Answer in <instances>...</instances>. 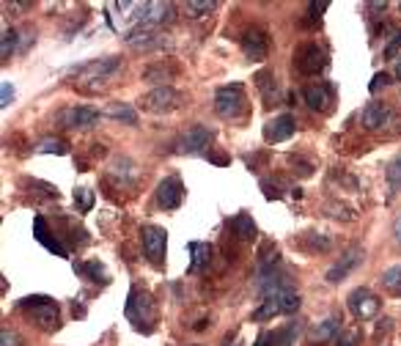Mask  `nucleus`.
I'll return each mask as SVG.
<instances>
[{
  "label": "nucleus",
  "instance_id": "1",
  "mask_svg": "<svg viewBox=\"0 0 401 346\" xmlns=\"http://www.w3.org/2000/svg\"><path fill=\"white\" fill-rule=\"evenodd\" d=\"M127 319L132 322V327L143 336H149L154 330V322H157V303L152 300L149 292L143 289H132L130 297H127V308H124Z\"/></svg>",
  "mask_w": 401,
  "mask_h": 346
},
{
  "label": "nucleus",
  "instance_id": "2",
  "mask_svg": "<svg viewBox=\"0 0 401 346\" xmlns=\"http://www.w3.org/2000/svg\"><path fill=\"white\" fill-rule=\"evenodd\" d=\"M121 69V58H113V55H107V58H96V61H88V63H83L77 72H74V77H77V85L80 88H102L116 72Z\"/></svg>",
  "mask_w": 401,
  "mask_h": 346
},
{
  "label": "nucleus",
  "instance_id": "3",
  "mask_svg": "<svg viewBox=\"0 0 401 346\" xmlns=\"http://www.w3.org/2000/svg\"><path fill=\"white\" fill-rule=\"evenodd\" d=\"M245 107H247V96L242 83H228L214 91V110L220 118H239Z\"/></svg>",
  "mask_w": 401,
  "mask_h": 346
},
{
  "label": "nucleus",
  "instance_id": "4",
  "mask_svg": "<svg viewBox=\"0 0 401 346\" xmlns=\"http://www.w3.org/2000/svg\"><path fill=\"white\" fill-rule=\"evenodd\" d=\"M360 124H363V129H369V132H391V129L396 132V129H401L399 113H396L391 105H385V102H369V105L363 107Z\"/></svg>",
  "mask_w": 401,
  "mask_h": 346
},
{
  "label": "nucleus",
  "instance_id": "5",
  "mask_svg": "<svg viewBox=\"0 0 401 346\" xmlns=\"http://www.w3.org/2000/svg\"><path fill=\"white\" fill-rule=\"evenodd\" d=\"M300 305H302V300L294 289L272 294V297L261 300V305L253 311V322H267V319H275V316H283V314H294V311H300Z\"/></svg>",
  "mask_w": 401,
  "mask_h": 346
},
{
  "label": "nucleus",
  "instance_id": "6",
  "mask_svg": "<svg viewBox=\"0 0 401 346\" xmlns=\"http://www.w3.org/2000/svg\"><path fill=\"white\" fill-rule=\"evenodd\" d=\"M19 308L41 327V330H55L58 327V305L44 297V294H33V297H25L19 303Z\"/></svg>",
  "mask_w": 401,
  "mask_h": 346
},
{
  "label": "nucleus",
  "instance_id": "7",
  "mask_svg": "<svg viewBox=\"0 0 401 346\" xmlns=\"http://www.w3.org/2000/svg\"><path fill=\"white\" fill-rule=\"evenodd\" d=\"M141 239H143V253H146L149 264L160 270L165 264V253H168V231L160 226H146L141 231Z\"/></svg>",
  "mask_w": 401,
  "mask_h": 346
},
{
  "label": "nucleus",
  "instance_id": "8",
  "mask_svg": "<svg viewBox=\"0 0 401 346\" xmlns=\"http://www.w3.org/2000/svg\"><path fill=\"white\" fill-rule=\"evenodd\" d=\"M294 66H297L300 74L313 77V74L325 72V66H327V52H325L316 41H308V44L297 47V52H294Z\"/></svg>",
  "mask_w": 401,
  "mask_h": 346
},
{
  "label": "nucleus",
  "instance_id": "9",
  "mask_svg": "<svg viewBox=\"0 0 401 346\" xmlns=\"http://www.w3.org/2000/svg\"><path fill=\"white\" fill-rule=\"evenodd\" d=\"M182 105V94L171 85H160L154 91H149L143 99H141V107L149 110V113H171Z\"/></svg>",
  "mask_w": 401,
  "mask_h": 346
},
{
  "label": "nucleus",
  "instance_id": "10",
  "mask_svg": "<svg viewBox=\"0 0 401 346\" xmlns=\"http://www.w3.org/2000/svg\"><path fill=\"white\" fill-rule=\"evenodd\" d=\"M214 132L203 124H193L190 129H185V135L176 140V151L179 154H206V149L212 146Z\"/></svg>",
  "mask_w": 401,
  "mask_h": 346
},
{
  "label": "nucleus",
  "instance_id": "11",
  "mask_svg": "<svg viewBox=\"0 0 401 346\" xmlns=\"http://www.w3.org/2000/svg\"><path fill=\"white\" fill-rule=\"evenodd\" d=\"M96 121H99V110L88 105H72L58 113V124L66 129H85V127H94Z\"/></svg>",
  "mask_w": 401,
  "mask_h": 346
},
{
  "label": "nucleus",
  "instance_id": "12",
  "mask_svg": "<svg viewBox=\"0 0 401 346\" xmlns=\"http://www.w3.org/2000/svg\"><path fill=\"white\" fill-rule=\"evenodd\" d=\"M297 132V118L291 113H280L264 124V140L267 143H283Z\"/></svg>",
  "mask_w": 401,
  "mask_h": 346
},
{
  "label": "nucleus",
  "instance_id": "13",
  "mask_svg": "<svg viewBox=\"0 0 401 346\" xmlns=\"http://www.w3.org/2000/svg\"><path fill=\"white\" fill-rule=\"evenodd\" d=\"M182 201H185V184H182L179 176H168V179H163L157 184V204L163 209L174 212V209L182 206Z\"/></svg>",
  "mask_w": 401,
  "mask_h": 346
},
{
  "label": "nucleus",
  "instance_id": "14",
  "mask_svg": "<svg viewBox=\"0 0 401 346\" xmlns=\"http://www.w3.org/2000/svg\"><path fill=\"white\" fill-rule=\"evenodd\" d=\"M239 47H242L245 58H250V61H264V58L269 55V41H267V33H264V30H258V28L245 30V33H242V39H239Z\"/></svg>",
  "mask_w": 401,
  "mask_h": 346
},
{
  "label": "nucleus",
  "instance_id": "15",
  "mask_svg": "<svg viewBox=\"0 0 401 346\" xmlns=\"http://www.w3.org/2000/svg\"><path fill=\"white\" fill-rule=\"evenodd\" d=\"M302 99H305V105L311 110L327 113L333 107V102H336V94H333V85L330 83H313V85H305Z\"/></svg>",
  "mask_w": 401,
  "mask_h": 346
},
{
  "label": "nucleus",
  "instance_id": "16",
  "mask_svg": "<svg viewBox=\"0 0 401 346\" xmlns=\"http://www.w3.org/2000/svg\"><path fill=\"white\" fill-rule=\"evenodd\" d=\"M347 305H349V311H352L358 319H371V316L380 311V300H377L369 289H355V292L349 294Z\"/></svg>",
  "mask_w": 401,
  "mask_h": 346
},
{
  "label": "nucleus",
  "instance_id": "17",
  "mask_svg": "<svg viewBox=\"0 0 401 346\" xmlns=\"http://www.w3.org/2000/svg\"><path fill=\"white\" fill-rule=\"evenodd\" d=\"M363 261V248H352V250H347L341 259H338V264H333L330 270H327V283H341V281H347V275L358 267Z\"/></svg>",
  "mask_w": 401,
  "mask_h": 346
},
{
  "label": "nucleus",
  "instance_id": "18",
  "mask_svg": "<svg viewBox=\"0 0 401 346\" xmlns=\"http://www.w3.org/2000/svg\"><path fill=\"white\" fill-rule=\"evenodd\" d=\"M174 19V6L171 3H143V11H141V22L143 28H157L163 22H171Z\"/></svg>",
  "mask_w": 401,
  "mask_h": 346
},
{
  "label": "nucleus",
  "instance_id": "19",
  "mask_svg": "<svg viewBox=\"0 0 401 346\" xmlns=\"http://www.w3.org/2000/svg\"><path fill=\"white\" fill-rule=\"evenodd\" d=\"M33 237H36V242H39V245H44L50 253H55V256L66 259V248L58 242V237H55V234H50V231H47L44 217H36V220H33Z\"/></svg>",
  "mask_w": 401,
  "mask_h": 346
},
{
  "label": "nucleus",
  "instance_id": "20",
  "mask_svg": "<svg viewBox=\"0 0 401 346\" xmlns=\"http://www.w3.org/2000/svg\"><path fill=\"white\" fill-rule=\"evenodd\" d=\"M256 88L261 91V96H264V102L267 105H278L280 102V91H278V80H275V74L269 72V69H261V72H256Z\"/></svg>",
  "mask_w": 401,
  "mask_h": 346
},
{
  "label": "nucleus",
  "instance_id": "21",
  "mask_svg": "<svg viewBox=\"0 0 401 346\" xmlns=\"http://www.w3.org/2000/svg\"><path fill=\"white\" fill-rule=\"evenodd\" d=\"M231 231L236 234V239L239 242H253L256 239V223H253V217L247 215V212H239L234 220H231Z\"/></svg>",
  "mask_w": 401,
  "mask_h": 346
},
{
  "label": "nucleus",
  "instance_id": "22",
  "mask_svg": "<svg viewBox=\"0 0 401 346\" xmlns=\"http://www.w3.org/2000/svg\"><path fill=\"white\" fill-rule=\"evenodd\" d=\"M338 333H341V316L338 314H330L325 322H319L316 327H313V338L316 341H336L338 338Z\"/></svg>",
  "mask_w": 401,
  "mask_h": 346
},
{
  "label": "nucleus",
  "instance_id": "23",
  "mask_svg": "<svg viewBox=\"0 0 401 346\" xmlns=\"http://www.w3.org/2000/svg\"><path fill=\"white\" fill-rule=\"evenodd\" d=\"M74 272L83 275L85 281H94V283H107V270L102 261H77L74 264Z\"/></svg>",
  "mask_w": 401,
  "mask_h": 346
},
{
  "label": "nucleus",
  "instance_id": "24",
  "mask_svg": "<svg viewBox=\"0 0 401 346\" xmlns=\"http://www.w3.org/2000/svg\"><path fill=\"white\" fill-rule=\"evenodd\" d=\"M190 272H200V270H206V264H209V259H212V245H206V242H190Z\"/></svg>",
  "mask_w": 401,
  "mask_h": 346
},
{
  "label": "nucleus",
  "instance_id": "25",
  "mask_svg": "<svg viewBox=\"0 0 401 346\" xmlns=\"http://www.w3.org/2000/svg\"><path fill=\"white\" fill-rule=\"evenodd\" d=\"M107 116L116 118V121H121V124H130V127L138 124V110L132 105H127V102H113L107 107Z\"/></svg>",
  "mask_w": 401,
  "mask_h": 346
},
{
  "label": "nucleus",
  "instance_id": "26",
  "mask_svg": "<svg viewBox=\"0 0 401 346\" xmlns=\"http://www.w3.org/2000/svg\"><path fill=\"white\" fill-rule=\"evenodd\" d=\"M380 281H382V286H385L391 294L401 297V264H396V267H388V270L380 275Z\"/></svg>",
  "mask_w": 401,
  "mask_h": 346
},
{
  "label": "nucleus",
  "instance_id": "27",
  "mask_svg": "<svg viewBox=\"0 0 401 346\" xmlns=\"http://www.w3.org/2000/svg\"><path fill=\"white\" fill-rule=\"evenodd\" d=\"M214 8H217L214 0H187V3H185V17L198 19V17H206V14L214 11Z\"/></svg>",
  "mask_w": 401,
  "mask_h": 346
},
{
  "label": "nucleus",
  "instance_id": "28",
  "mask_svg": "<svg viewBox=\"0 0 401 346\" xmlns=\"http://www.w3.org/2000/svg\"><path fill=\"white\" fill-rule=\"evenodd\" d=\"M36 151H39V154H50V151H52V154H66V143H63L61 138H44V140L36 146Z\"/></svg>",
  "mask_w": 401,
  "mask_h": 346
},
{
  "label": "nucleus",
  "instance_id": "29",
  "mask_svg": "<svg viewBox=\"0 0 401 346\" xmlns=\"http://www.w3.org/2000/svg\"><path fill=\"white\" fill-rule=\"evenodd\" d=\"M168 77H171V69L163 66V63H154V66H149L143 72V80H149V83H165Z\"/></svg>",
  "mask_w": 401,
  "mask_h": 346
},
{
  "label": "nucleus",
  "instance_id": "30",
  "mask_svg": "<svg viewBox=\"0 0 401 346\" xmlns=\"http://www.w3.org/2000/svg\"><path fill=\"white\" fill-rule=\"evenodd\" d=\"M74 204H77L80 212H91V206H94V193H91L88 187H77V190H74Z\"/></svg>",
  "mask_w": 401,
  "mask_h": 346
},
{
  "label": "nucleus",
  "instance_id": "31",
  "mask_svg": "<svg viewBox=\"0 0 401 346\" xmlns=\"http://www.w3.org/2000/svg\"><path fill=\"white\" fill-rule=\"evenodd\" d=\"M113 176H119V182H121V179L132 182V179H135V165H132L130 160H124V157H121V160L113 165Z\"/></svg>",
  "mask_w": 401,
  "mask_h": 346
},
{
  "label": "nucleus",
  "instance_id": "32",
  "mask_svg": "<svg viewBox=\"0 0 401 346\" xmlns=\"http://www.w3.org/2000/svg\"><path fill=\"white\" fill-rule=\"evenodd\" d=\"M305 248H308V250H330V239L311 231V234L305 237Z\"/></svg>",
  "mask_w": 401,
  "mask_h": 346
},
{
  "label": "nucleus",
  "instance_id": "33",
  "mask_svg": "<svg viewBox=\"0 0 401 346\" xmlns=\"http://www.w3.org/2000/svg\"><path fill=\"white\" fill-rule=\"evenodd\" d=\"M17 30H3V47H0V55L3 58H11V52H14V47H17Z\"/></svg>",
  "mask_w": 401,
  "mask_h": 346
},
{
  "label": "nucleus",
  "instance_id": "34",
  "mask_svg": "<svg viewBox=\"0 0 401 346\" xmlns=\"http://www.w3.org/2000/svg\"><path fill=\"white\" fill-rule=\"evenodd\" d=\"M388 182H391L393 187H399L401 184V154L388 165Z\"/></svg>",
  "mask_w": 401,
  "mask_h": 346
},
{
  "label": "nucleus",
  "instance_id": "35",
  "mask_svg": "<svg viewBox=\"0 0 401 346\" xmlns=\"http://www.w3.org/2000/svg\"><path fill=\"white\" fill-rule=\"evenodd\" d=\"M391 83H393V80H391V74H388V72H377V74H374V80H371V85H369V91H371V94H377L380 88H385V85H391Z\"/></svg>",
  "mask_w": 401,
  "mask_h": 346
},
{
  "label": "nucleus",
  "instance_id": "36",
  "mask_svg": "<svg viewBox=\"0 0 401 346\" xmlns=\"http://www.w3.org/2000/svg\"><path fill=\"white\" fill-rule=\"evenodd\" d=\"M11 102H14V85H11V83H3V85H0V105L8 107Z\"/></svg>",
  "mask_w": 401,
  "mask_h": 346
},
{
  "label": "nucleus",
  "instance_id": "37",
  "mask_svg": "<svg viewBox=\"0 0 401 346\" xmlns=\"http://www.w3.org/2000/svg\"><path fill=\"white\" fill-rule=\"evenodd\" d=\"M399 50H401V30H393V39H391V44L385 47V55H388V58H396Z\"/></svg>",
  "mask_w": 401,
  "mask_h": 346
},
{
  "label": "nucleus",
  "instance_id": "38",
  "mask_svg": "<svg viewBox=\"0 0 401 346\" xmlns=\"http://www.w3.org/2000/svg\"><path fill=\"white\" fill-rule=\"evenodd\" d=\"M0 341H3V346H19L17 333H11V330H3V333H0Z\"/></svg>",
  "mask_w": 401,
  "mask_h": 346
},
{
  "label": "nucleus",
  "instance_id": "39",
  "mask_svg": "<svg viewBox=\"0 0 401 346\" xmlns=\"http://www.w3.org/2000/svg\"><path fill=\"white\" fill-rule=\"evenodd\" d=\"M327 6H330V3H311V6H308V11H311V17H316V19H319V17H322V11H325Z\"/></svg>",
  "mask_w": 401,
  "mask_h": 346
},
{
  "label": "nucleus",
  "instance_id": "40",
  "mask_svg": "<svg viewBox=\"0 0 401 346\" xmlns=\"http://www.w3.org/2000/svg\"><path fill=\"white\" fill-rule=\"evenodd\" d=\"M253 346H269V333H258V338H256Z\"/></svg>",
  "mask_w": 401,
  "mask_h": 346
},
{
  "label": "nucleus",
  "instance_id": "41",
  "mask_svg": "<svg viewBox=\"0 0 401 346\" xmlns=\"http://www.w3.org/2000/svg\"><path fill=\"white\" fill-rule=\"evenodd\" d=\"M393 237H396V242L401 245V217L396 220V223H393Z\"/></svg>",
  "mask_w": 401,
  "mask_h": 346
},
{
  "label": "nucleus",
  "instance_id": "42",
  "mask_svg": "<svg viewBox=\"0 0 401 346\" xmlns=\"http://www.w3.org/2000/svg\"><path fill=\"white\" fill-rule=\"evenodd\" d=\"M338 346H358V344H355V336H347V338H341V341H338Z\"/></svg>",
  "mask_w": 401,
  "mask_h": 346
},
{
  "label": "nucleus",
  "instance_id": "43",
  "mask_svg": "<svg viewBox=\"0 0 401 346\" xmlns=\"http://www.w3.org/2000/svg\"><path fill=\"white\" fill-rule=\"evenodd\" d=\"M223 346H245V344H242L239 338H225V344H223Z\"/></svg>",
  "mask_w": 401,
  "mask_h": 346
},
{
  "label": "nucleus",
  "instance_id": "44",
  "mask_svg": "<svg viewBox=\"0 0 401 346\" xmlns=\"http://www.w3.org/2000/svg\"><path fill=\"white\" fill-rule=\"evenodd\" d=\"M393 74H396V80H401V58L396 61V72H393Z\"/></svg>",
  "mask_w": 401,
  "mask_h": 346
}]
</instances>
